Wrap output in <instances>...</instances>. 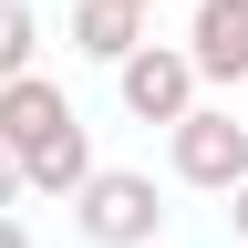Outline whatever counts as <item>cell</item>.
I'll return each mask as SVG.
<instances>
[{"label": "cell", "mask_w": 248, "mask_h": 248, "mask_svg": "<svg viewBox=\"0 0 248 248\" xmlns=\"http://www.w3.org/2000/svg\"><path fill=\"white\" fill-rule=\"evenodd\" d=\"M73 228L93 248H155L166 238V197H155V176H135V166H93L73 186Z\"/></svg>", "instance_id": "cell-1"}, {"label": "cell", "mask_w": 248, "mask_h": 248, "mask_svg": "<svg viewBox=\"0 0 248 248\" xmlns=\"http://www.w3.org/2000/svg\"><path fill=\"white\" fill-rule=\"evenodd\" d=\"M166 166H176V186L228 197V186L248 176V124H238V114H217V104H186V114L166 124Z\"/></svg>", "instance_id": "cell-2"}, {"label": "cell", "mask_w": 248, "mask_h": 248, "mask_svg": "<svg viewBox=\"0 0 248 248\" xmlns=\"http://www.w3.org/2000/svg\"><path fill=\"white\" fill-rule=\"evenodd\" d=\"M114 93H124L135 124H176L186 104H197V62H186L176 42H135V52L114 62Z\"/></svg>", "instance_id": "cell-3"}, {"label": "cell", "mask_w": 248, "mask_h": 248, "mask_svg": "<svg viewBox=\"0 0 248 248\" xmlns=\"http://www.w3.org/2000/svg\"><path fill=\"white\" fill-rule=\"evenodd\" d=\"M62 124H83V114H73V93H62L52 73H21V83H0V155H31V145H52Z\"/></svg>", "instance_id": "cell-4"}, {"label": "cell", "mask_w": 248, "mask_h": 248, "mask_svg": "<svg viewBox=\"0 0 248 248\" xmlns=\"http://www.w3.org/2000/svg\"><path fill=\"white\" fill-rule=\"evenodd\" d=\"M186 62H197V83H248V0H197Z\"/></svg>", "instance_id": "cell-5"}, {"label": "cell", "mask_w": 248, "mask_h": 248, "mask_svg": "<svg viewBox=\"0 0 248 248\" xmlns=\"http://www.w3.org/2000/svg\"><path fill=\"white\" fill-rule=\"evenodd\" d=\"M83 176H93V135H83V124H62L52 145H31V155H21V186H42V197H73Z\"/></svg>", "instance_id": "cell-6"}, {"label": "cell", "mask_w": 248, "mask_h": 248, "mask_svg": "<svg viewBox=\"0 0 248 248\" xmlns=\"http://www.w3.org/2000/svg\"><path fill=\"white\" fill-rule=\"evenodd\" d=\"M135 42H145V11H124V0H83L73 11V52L83 62H124Z\"/></svg>", "instance_id": "cell-7"}, {"label": "cell", "mask_w": 248, "mask_h": 248, "mask_svg": "<svg viewBox=\"0 0 248 248\" xmlns=\"http://www.w3.org/2000/svg\"><path fill=\"white\" fill-rule=\"evenodd\" d=\"M42 73V11L31 0H0V83Z\"/></svg>", "instance_id": "cell-8"}, {"label": "cell", "mask_w": 248, "mask_h": 248, "mask_svg": "<svg viewBox=\"0 0 248 248\" xmlns=\"http://www.w3.org/2000/svg\"><path fill=\"white\" fill-rule=\"evenodd\" d=\"M228 228H238V248H248V176L228 186Z\"/></svg>", "instance_id": "cell-9"}, {"label": "cell", "mask_w": 248, "mask_h": 248, "mask_svg": "<svg viewBox=\"0 0 248 248\" xmlns=\"http://www.w3.org/2000/svg\"><path fill=\"white\" fill-rule=\"evenodd\" d=\"M21 197V155H0V207H11Z\"/></svg>", "instance_id": "cell-10"}, {"label": "cell", "mask_w": 248, "mask_h": 248, "mask_svg": "<svg viewBox=\"0 0 248 248\" xmlns=\"http://www.w3.org/2000/svg\"><path fill=\"white\" fill-rule=\"evenodd\" d=\"M0 248H31V228H21V217H0Z\"/></svg>", "instance_id": "cell-11"}, {"label": "cell", "mask_w": 248, "mask_h": 248, "mask_svg": "<svg viewBox=\"0 0 248 248\" xmlns=\"http://www.w3.org/2000/svg\"><path fill=\"white\" fill-rule=\"evenodd\" d=\"M124 11H155V0H124Z\"/></svg>", "instance_id": "cell-12"}, {"label": "cell", "mask_w": 248, "mask_h": 248, "mask_svg": "<svg viewBox=\"0 0 248 248\" xmlns=\"http://www.w3.org/2000/svg\"><path fill=\"white\" fill-rule=\"evenodd\" d=\"M238 124H248V104H238Z\"/></svg>", "instance_id": "cell-13"}]
</instances>
